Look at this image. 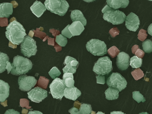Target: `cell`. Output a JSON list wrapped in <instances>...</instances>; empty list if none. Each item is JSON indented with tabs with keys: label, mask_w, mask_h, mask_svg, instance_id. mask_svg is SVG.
Instances as JSON below:
<instances>
[{
	"label": "cell",
	"mask_w": 152,
	"mask_h": 114,
	"mask_svg": "<svg viewBox=\"0 0 152 114\" xmlns=\"http://www.w3.org/2000/svg\"><path fill=\"white\" fill-rule=\"evenodd\" d=\"M140 25V21L138 17L131 12L125 18V26L130 31L135 32L137 30Z\"/></svg>",
	"instance_id": "12"
},
{
	"label": "cell",
	"mask_w": 152,
	"mask_h": 114,
	"mask_svg": "<svg viewBox=\"0 0 152 114\" xmlns=\"http://www.w3.org/2000/svg\"><path fill=\"white\" fill-rule=\"evenodd\" d=\"M66 87L64 81L60 78L56 77L50 85V93H51L54 99H62L64 96V90Z\"/></svg>",
	"instance_id": "9"
},
{
	"label": "cell",
	"mask_w": 152,
	"mask_h": 114,
	"mask_svg": "<svg viewBox=\"0 0 152 114\" xmlns=\"http://www.w3.org/2000/svg\"><path fill=\"white\" fill-rule=\"evenodd\" d=\"M10 86L8 83L0 80V102L5 101L10 95Z\"/></svg>",
	"instance_id": "17"
},
{
	"label": "cell",
	"mask_w": 152,
	"mask_h": 114,
	"mask_svg": "<svg viewBox=\"0 0 152 114\" xmlns=\"http://www.w3.org/2000/svg\"><path fill=\"white\" fill-rule=\"evenodd\" d=\"M130 57L129 54L125 52H119L116 59V65L118 69L125 70L129 66Z\"/></svg>",
	"instance_id": "13"
},
{
	"label": "cell",
	"mask_w": 152,
	"mask_h": 114,
	"mask_svg": "<svg viewBox=\"0 0 152 114\" xmlns=\"http://www.w3.org/2000/svg\"><path fill=\"white\" fill-rule=\"evenodd\" d=\"M101 11L104 14L103 18L104 20L114 25L123 24L126 18V15L123 12L117 10L113 9L107 5L104 6Z\"/></svg>",
	"instance_id": "3"
},
{
	"label": "cell",
	"mask_w": 152,
	"mask_h": 114,
	"mask_svg": "<svg viewBox=\"0 0 152 114\" xmlns=\"http://www.w3.org/2000/svg\"><path fill=\"white\" fill-rule=\"evenodd\" d=\"M61 73L60 70L56 67H54L49 72V74L52 79H55L61 75Z\"/></svg>",
	"instance_id": "31"
},
{
	"label": "cell",
	"mask_w": 152,
	"mask_h": 114,
	"mask_svg": "<svg viewBox=\"0 0 152 114\" xmlns=\"http://www.w3.org/2000/svg\"><path fill=\"white\" fill-rule=\"evenodd\" d=\"M77 68L73 67L69 65H65V66L63 68L64 73H69L72 74H75L76 72Z\"/></svg>",
	"instance_id": "33"
},
{
	"label": "cell",
	"mask_w": 152,
	"mask_h": 114,
	"mask_svg": "<svg viewBox=\"0 0 152 114\" xmlns=\"http://www.w3.org/2000/svg\"><path fill=\"white\" fill-rule=\"evenodd\" d=\"M56 41L58 45L62 47H65L67 43V40L66 37L61 34L57 35Z\"/></svg>",
	"instance_id": "28"
},
{
	"label": "cell",
	"mask_w": 152,
	"mask_h": 114,
	"mask_svg": "<svg viewBox=\"0 0 152 114\" xmlns=\"http://www.w3.org/2000/svg\"><path fill=\"white\" fill-rule=\"evenodd\" d=\"M80 114H90L92 112L91 105L86 103L81 104L79 110Z\"/></svg>",
	"instance_id": "25"
},
{
	"label": "cell",
	"mask_w": 152,
	"mask_h": 114,
	"mask_svg": "<svg viewBox=\"0 0 152 114\" xmlns=\"http://www.w3.org/2000/svg\"><path fill=\"white\" fill-rule=\"evenodd\" d=\"M7 66L6 67V69L7 70L8 74H9L11 72V69H12V65H11V63L9 61H7Z\"/></svg>",
	"instance_id": "41"
},
{
	"label": "cell",
	"mask_w": 152,
	"mask_h": 114,
	"mask_svg": "<svg viewBox=\"0 0 152 114\" xmlns=\"http://www.w3.org/2000/svg\"><path fill=\"white\" fill-rule=\"evenodd\" d=\"M132 75L135 80L140 79L144 76V74L143 71L140 68H137L131 72Z\"/></svg>",
	"instance_id": "30"
},
{
	"label": "cell",
	"mask_w": 152,
	"mask_h": 114,
	"mask_svg": "<svg viewBox=\"0 0 152 114\" xmlns=\"http://www.w3.org/2000/svg\"><path fill=\"white\" fill-rule=\"evenodd\" d=\"M152 24L150 25L149 26H148V34L150 35L151 36L152 35Z\"/></svg>",
	"instance_id": "44"
},
{
	"label": "cell",
	"mask_w": 152,
	"mask_h": 114,
	"mask_svg": "<svg viewBox=\"0 0 152 114\" xmlns=\"http://www.w3.org/2000/svg\"><path fill=\"white\" fill-rule=\"evenodd\" d=\"M6 36L8 40L15 45H19L26 36V30L16 20L11 22L6 28Z\"/></svg>",
	"instance_id": "1"
},
{
	"label": "cell",
	"mask_w": 152,
	"mask_h": 114,
	"mask_svg": "<svg viewBox=\"0 0 152 114\" xmlns=\"http://www.w3.org/2000/svg\"><path fill=\"white\" fill-rule=\"evenodd\" d=\"M107 84L108 87L117 89L121 92L127 87V82L120 73H113L107 78Z\"/></svg>",
	"instance_id": "8"
},
{
	"label": "cell",
	"mask_w": 152,
	"mask_h": 114,
	"mask_svg": "<svg viewBox=\"0 0 152 114\" xmlns=\"http://www.w3.org/2000/svg\"><path fill=\"white\" fill-rule=\"evenodd\" d=\"M37 79L33 76H28L24 75L18 78V84L19 89L23 91H29L37 84Z\"/></svg>",
	"instance_id": "10"
},
{
	"label": "cell",
	"mask_w": 152,
	"mask_h": 114,
	"mask_svg": "<svg viewBox=\"0 0 152 114\" xmlns=\"http://www.w3.org/2000/svg\"><path fill=\"white\" fill-rule=\"evenodd\" d=\"M5 114H20L18 111L14 109H9L6 111Z\"/></svg>",
	"instance_id": "40"
},
{
	"label": "cell",
	"mask_w": 152,
	"mask_h": 114,
	"mask_svg": "<svg viewBox=\"0 0 152 114\" xmlns=\"http://www.w3.org/2000/svg\"><path fill=\"white\" fill-rule=\"evenodd\" d=\"M31 11L37 17L40 18L46 11V7L41 1H36L30 8Z\"/></svg>",
	"instance_id": "16"
},
{
	"label": "cell",
	"mask_w": 152,
	"mask_h": 114,
	"mask_svg": "<svg viewBox=\"0 0 152 114\" xmlns=\"http://www.w3.org/2000/svg\"><path fill=\"white\" fill-rule=\"evenodd\" d=\"M107 53L112 57V58H114L116 57L118 53L120 52V50L117 49V47L113 46L111 47L107 51Z\"/></svg>",
	"instance_id": "32"
},
{
	"label": "cell",
	"mask_w": 152,
	"mask_h": 114,
	"mask_svg": "<svg viewBox=\"0 0 152 114\" xmlns=\"http://www.w3.org/2000/svg\"><path fill=\"white\" fill-rule=\"evenodd\" d=\"M44 5L48 10L60 16H64L69 7L66 0H46Z\"/></svg>",
	"instance_id": "4"
},
{
	"label": "cell",
	"mask_w": 152,
	"mask_h": 114,
	"mask_svg": "<svg viewBox=\"0 0 152 114\" xmlns=\"http://www.w3.org/2000/svg\"><path fill=\"white\" fill-rule=\"evenodd\" d=\"M28 97L32 101L40 103L48 97V91L46 90L37 86L27 93Z\"/></svg>",
	"instance_id": "11"
},
{
	"label": "cell",
	"mask_w": 152,
	"mask_h": 114,
	"mask_svg": "<svg viewBox=\"0 0 152 114\" xmlns=\"http://www.w3.org/2000/svg\"><path fill=\"white\" fill-rule=\"evenodd\" d=\"M132 98L133 99L137 101L138 103H140L141 101L144 102L146 101L144 96L138 91H135L132 92Z\"/></svg>",
	"instance_id": "29"
},
{
	"label": "cell",
	"mask_w": 152,
	"mask_h": 114,
	"mask_svg": "<svg viewBox=\"0 0 152 114\" xmlns=\"http://www.w3.org/2000/svg\"><path fill=\"white\" fill-rule=\"evenodd\" d=\"M70 26V24L68 25L63 31L61 32L62 35H64L65 37H67V38L70 39L72 37V35L71 34L70 32V31L69 30V26Z\"/></svg>",
	"instance_id": "35"
},
{
	"label": "cell",
	"mask_w": 152,
	"mask_h": 114,
	"mask_svg": "<svg viewBox=\"0 0 152 114\" xmlns=\"http://www.w3.org/2000/svg\"><path fill=\"white\" fill-rule=\"evenodd\" d=\"M70 17L72 21L73 22L79 21L84 26L87 25V20L80 10H72L71 12Z\"/></svg>",
	"instance_id": "20"
},
{
	"label": "cell",
	"mask_w": 152,
	"mask_h": 114,
	"mask_svg": "<svg viewBox=\"0 0 152 114\" xmlns=\"http://www.w3.org/2000/svg\"><path fill=\"white\" fill-rule=\"evenodd\" d=\"M63 80L66 87H71L74 86L75 81L74 80L73 74L72 73H64Z\"/></svg>",
	"instance_id": "22"
},
{
	"label": "cell",
	"mask_w": 152,
	"mask_h": 114,
	"mask_svg": "<svg viewBox=\"0 0 152 114\" xmlns=\"http://www.w3.org/2000/svg\"><path fill=\"white\" fill-rule=\"evenodd\" d=\"M83 1H85L86 2H88V3H90V2H93L95 0H83Z\"/></svg>",
	"instance_id": "46"
},
{
	"label": "cell",
	"mask_w": 152,
	"mask_h": 114,
	"mask_svg": "<svg viewBox=\"0 0 152 114\" xmlns=\"http://www.w3.org/2000/svg\"><path fill=\"white\" fill-rule=\"evenodd\" d=\"M107 4L108 7L113 9L125 8L129 5V0H106Z\"/></svg>",
	"instance_id": "18"
},
{
	"label": "cell",
	"mask_w": 152,
	"mask_h": 114,
	"mask_svg": "<svg viewBox=\"0 0 152 114\" xmlns=\"http://www.w3.org/2000/svg\"><path fill=\"white\" fill-rule=\"evenodd\" d=\"M148 1H152V0H148Z\"/></svg>",
	"instance_id": "49"
},
{
	"label": "cell",
	"mask_w": 152,
	"mask_h": 114,
	"mask_svg": "<svg viewBox=\"0 0 152 114\" xmlns=\"http://www.w3.org/2000/svg\"><path fill=\"white\" fill-rule=\"evenodd\" d=\"M11 65V74L20 76L25 74L31 70L32 68L33 64L29 59L17 55L14 57Z\"/></svg>",
	"instance_id": "2"
},
{
	"label": "cell",
	"mask_w": 152,
	"mask_h": 114,
	"mask_svg": "<svg viewBox=\"0 0 152 114\" xmlns=\"http://www.w3.org/2000/svg\"><path fill=\"white\" fill-rule=\"evenodd\" d=\"M147 36L148 35L146 33V30L142 29L140 30L138 34V39L141 41H144L146 39Z\"/></svg>",
	"instance_id": "34"
},
{
	"label": "cell",
	"mask_w": 152,
	"mask_h": 114,
	"mask_svg": "<svg viewBox=\"0 0 152 114\" xmlns=\"http://www.w3.org/2000/svg\"><path fill=\"white\" fill-rule=\"evenodd\" d=\"M113 69L112 62L108 57H101L98 60L93 67V71L98 75H107Z\"/></svg>",
	"instance_id": "5"
},
{
	"label": "cell",
	"mask_w": 152,
	"mask_h": 114,
	"mask_svg": "<svg viewBox=\"0 0 152 114\" xmlns=\"http://www.w3.org/2000/svg\"><path fill=\"white\" fill-rule=\"evenodd\" d=\"M81 95V92L75 86L66 87L64 90V96L66 99L75 101Z\"/></svg>",
	"instance_id": "14"
},
{
	"label": "cell",
	"mask_w": 152,
	"mask_h": 114,
	"mask_svg": "<svg viewBox=\"0 0 152 114\" xmlns=\"http://www.w3.org/2000/svg\"><path fill=\"white\" fill-rule=\"evenodd\" d=\"M68 112L71 113V114H80L79 109L77 108L74 107L69 110Z\"/></svg>",
	"instance_id": "39"
},
{
	"label": "cell",
	"mask_w": 152,
	"mask_h": 114,
	"mask_svg": "<svg viewBox=\"0 0 152 114\" xmlns=\"http://www.w3.org/2000/svg\"><path fill=\"white\" fill-rule=\"evenodd\" d=\"M138 49H139V47L138 45H134V46H133V47H132V53L135 54L136 51H137Z\"/></svg>",
	"instance_id": "43"
},
{
	"label": "cell",
	"mask_w": 152,
	"mask_h": 114,
	"mask_svg": "<svg viewBox=\"0 0 152 114\" xmlns=\"http://www.w3.org/2000/svg\"><path fill=\"white\" fill-rule=\"evenodd\" d=\"M142 65V59L138 57L137 56H133L130 59L129 65L132 68H138L141 66Z\"/></svg>",
	"instance_id": "24"
},
{
	"label": "cell",
	"mask_w": 152,
	"mask_h": 114,
	"mask_svg": "<svg viewBox=\"0 0 152 114\" xmlns=\"http://www.w3.org/2000/svg\"><path fill=\"white\" fill-rule=\"evenodd\" d=\"M138 114H149L147 112H142Z\"/></svg>",
	"instance_id": "47"
},
{
	"label": "cell",
	"mask_w": 152,
	"mask_h": 114,
	"mask_svg": "<svg viewBox=\"0 0 152 114\" xmlns=\"http://www.w3.org/2000/svg\"><path fill=\"white\" fill-rule=\"evenodd\" d=\"M88 51L94 56H103L107 54V48L104 41L98 39H91L86 45Z\"/></svg>",
	"instance_id": "6"
},
{
	"label": "cell",
	"mask_w": 152,
	"mask_h": 114,
	"mask_svg": "<svg viewBox=\"0 0 152 114\" xmlns=\"http://www.w3.org/2000/svg\"><path fill=\"white\" fill-rule=\"evenodd\" d=\"M96 83L99 84H104L105 76H104L98 75L96 76Z\"/></svg>",
	"instance_id": "37"
},
{
	"label": "cell",
	"mask_w": 152,
	"mask_h": 114,
	"mask_svg": "<svg viewBox=\"0 0 152 114\" xmlns=\"http://www.w3.org/2000/svg\"><path fill=\"white\" fill-rule=\"evenodd\" d=\"M96 114H105V113H103V112H101V111H98L97 113Z\"/></svg>",
	"instance_id": "48"
},
{
	"label": "cell",
	"mask_w": 152,
	"mask_h": 114,
	"mask_svg": "<svg viewBox=\"0 0 152 114\" xmlns=\"http://www.w3.org/2000/svg\"><path fill=\"white\" fill-rule=\"evenodd\" d=\"M143 50L146 53H149L152 51V41L151 40H146L142 43Z\"/></svg>",
	"instance_id": "27"
},
{
	"label": "cell",
	"mask_w": 152,
	"mask_h": 114,
	"mask_svg": "<svg viewBox=\"0 0 152 114\" xmlns=\"http://www.w3.org/2000/svg\"><path fill=\"white\" fill-rule=\"evenodd\" d=\"M106 99L108 100L117 99L119 98V91L112 87H109L105 91Z\"/></svg>",
	"instance_id": "21"
},
{
	"label": "cell",
	"mask_w": 152,
	"mask_h": 114,
	"mask_svg": "<svg viewBox=\"0 0 152 114\" xmlns=\"http://www.w3.org/2000/svg\"><path fill=\"white\" fill-rule=\"evenodd\" d=\"M9 60V57L7 54L0 52V74L5 72L7 67V61Z\"/></svg>",
	"instance_id": "23"
},
{
	"label": "cell",
	"mask_w": 152,
	"mask_h": 114,
	"mask_svg": "<svg viewBox=\"0 0 152 114\" xmlns=\"http://www.w3.org/2000/svg\"><path fill=\"white\" fill-rule=\"evenodd\" d=\"M110 114H126L121 111H113L111 112Z\"/></svg>",
	"instance_id": "45"
},
{
	"label": "cell",
	"mask_w": 152,
	"mask_h": 114,
	"mask_svg": "<svg viewBox=\"0 0 152 114\" xmlns=\"http://www.w3.org/2000/svg\"><path fill=\"white\" fill-rule=\"evenodd\" d=\"M84 29V26L79 21L73 22L69 26V31L73 36L80 35Z\"/></svg>",
	"instance_id": "19"
},
{
	"label": "cell",
	"mask_w": 152,
	"mask_h": 114,
	"mask_svg": "<svg viewBox=\"0 0 152 114\" xmlns=\"http://www.w3.org/2000/svg\"><path fill=\"white\" fill-rule=\"evenodd\" d=\"M27 114H43L42 112L38 110H34V111H30Z\"/></svg>",
	"instance_id": "42"
},
{
	"label": "cell",
	"mask_w": 152,
	"mask_h": 114,
	"mask_svg": "<svg viewBox=\"0 0 152 114\" xmlns=\"http://www.w3.org/2000/svg\"><path fill=\"white\" fill-rule=\"evenodd\" d=\"M109 33L110 34L112 38H114L116 35H119L120 31H119L118 28L116 27H114L109 31Z\"/></svg>",
	"instance_id": "36"
},
{
	"label": "cell",
	"mask_w": 152,
	"mask_h": 114,
	"mask_svg": "<svg viewBox=\"0 0 152 114\" xmlns=\"http://www.w3.org/2000/svg\"><path fill=\"white\" fill-rule=\"evenodd\" d=\"M136 56L137 57H138L142 58L144 57V55H145V52L141 50L140 49H138L136 52H135V54Z\"/></svg>",
	"instance_id": "38"
},
{
	"label": "cell",
	"mask_w": 152,
	"mask_h": 114,
	"mask_svg": "<svg viewBox=\"0 0 152 114\" xmlns=\"http://www.w3.org/2000/svg\"><path fill=\"white\" fill-rule=\"evenodd\" d=\"M21 51L22 54L28 58L36 55L37 47L36 41L29 36H26L21 43Z\"/></svg>",
	"instance_id": "7"
},
{
	"label": "cell",
	"mask_w": 152,
	"mask_h": 114,
	"mask_svg": "<svg viewBox=\"0 0 152 114\" xmlns=\"http://www.w3.org/2000/svg\"><path fill=\"white\" fill-rule=\"evenodd\" d=\"M13 12V4L11 3H0V18H8Z\"/></svg>",
	"instance_id": "15"
},
{
	"label": "cell",
	"mask_w": 152,
	"mask_h": 114,
	"mask_svg": "<svg viewBox=\"0 0 152 114\" xmlns=\"http://www.w3.org/2000/svg\"><path fill=\"white\" fill-rule=\"evenodd\" d=\"M64 65H69L78 68L79 65V63L76 59L72 57H70V56H67L66 57Z\"/></svg>",
	"instance_id": "26"
}]
</instances>
